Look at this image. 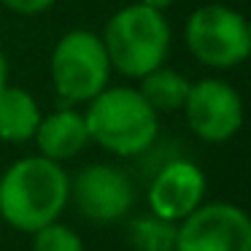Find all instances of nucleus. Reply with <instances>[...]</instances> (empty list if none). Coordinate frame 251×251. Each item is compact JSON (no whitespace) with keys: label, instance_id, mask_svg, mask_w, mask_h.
I'll return each instance as SVG.
<instances>
[{"label":"nucleus","instance_id":"nucleus-1","mask_svg":"<svg viewBox=\"0 0 251 251\" xmlns=\"http://www.w3.org/2000/svg\"><path fill=\"white\" fill-rule=\"evenodd\" d=\"M71 176L60 162L41 157H22L0 176V216L19 232H30L57 222L68 205Z\"/></svg>","mask_w":251,"mask_h":251},{"label":"nucleus","instance_id":"nucleus-2","mask_svg":"<svg viewBox=\"0 0 251 251\" xmlns=\"http://www.w3.org/2000/svg\"><path fill=\"white\" fill-rule=\"evenodd\" d=\"M89 141L116 157H135L154 143L159 114L141 98L135 87H105L84 111Z\"/></svg>","mask_w":251,"mask_h":251},{"label":"nucleus","instance_id":"nucleus-3","mask_svg":"<svg viewBox=\"0 0 251 251\" xmlns=\"http://www.w3.org/2000/svg\"><path fill=\"white\" fill-rule=\"evenodd\" d=\"M100 38L111 60V71L141 78L165 65L170 51V25L165 11L149 8L143 3H130L105 22Z\"/></svg>","mask_w":251,"mask_h":251},{"label":"nucleus","instance_id":"nucleus-4","mask_svg":"<svg viewBox=\"0 0 251 251\" xmlns=\"http://www.w3.org/2000/svg\"><path fill=\"white\" fill-rule=\"evenodd\" d=\"M111 78L103 38L92 30H68L51 51V84L62 105L73 108L98 98Z\"/></svg>","mask_w":251,"mask_h":251},{"label":"nucleus","instance_id":"nucleus-5","mask_svg":"<svg viewBox=\"0 0 251 251\" xmlns=\"http://www.w3.org/2000/svg\"><path fill=\"white\" fill-rule=\"evenodd\" d=\"M186 46L200 65L229 71L249 60L251 27L246 17L224 3H205L195 8L184 30Z\"/></svg>","mask_w":251,"mask_h":251},{"label":"nucleus","instance_id":"nucleus-6","mask_svg":"<svg viewBox=\"0 0 251 251\" xmlns=\"http://www.w3.org/2000/svg\"><path fill=\"white\" fill-rule=\"evenodd\" d=\"M173 251H251V219L232 202H202L178 222Z\"/></svg>","mask_w":251,"mask_h":251},{"label":"nucleus","instance_id":"nucleus-7","mask_svg":"<svg viewBox=\"0 0 251 251\" xmlns=\"http://www.w3.org/2000/svg\"><path fill=\"white\" fill-rule=\"evenodd\" d=\"M68 202H73L89 222L114 224L130 213L135 202V186L122 168L87 165L68 181Z\"/></svg>","mask_w":251,"mask_h":251},{"label":"nucleus","instance_id":"nucleus-8","mask_svg":"<svg viewBox=\"0 0 251 251\" xmlns=\"http://www.w3.org/2000/svg\"><path fill=\"white\" fill-rule=\"evenodd\" d=\"M181 111L189 130L205 143H224L243 127V100L238 89L222 78L195 81Z\"/></svg>","mask_w":251,"mask_h":251},{"label":"nucleus","instance_id":"nucleus-9","mask_svg":"<svg viewBox=\"0 0 251 251\" xmlns=\"http://www.w3.org/2000/svg\"><path fill=\"white\" fill-rule=\"evenodd\" d=\"M205 200V173L195 162L173 159L149 186V208L154 216L178 224Z\"/></svg>","mask_w":251,"mask_h":251},{"label":"nucleus","instance_id":"nucleus-10","mask_svg":"<svg viewBox=\"0 0 251 251\" xmlns=\"http://www.w3.org/2000/svg\"><path fill=\"white\" fill-rule=\"evenodd\" d=\"M33 138L38 143L41 157L51 159V162L73 159L89 143L84 114H78L76 108H68V105H60L57 111L41 116Z\"/></svg>","mask_w":251,"mask_h":251},{"label":"nucleus","instance_id":"nucleus-11","mask_svg":"<svg viewBox=\"0 0 251 251\" xmlns=\"http://www.w3.org/2000/svg\"><path fill=\"white\" fill-rule=\"evenodd\" d=\"M41 108L35 98L22 87H6L0 89V141L6 143H25L33 141L41 122Z\"/></svg>","mask_w":251,"mask_h":251},{"label":"nucleus","instance_id":"nucleus-12","mask_svg":"<svg viewBox=\"0 0 251 251\" xmlns=\"http://www.w3.org/2000/svg\"><path fill=\"white\" fill-rule=\"evenodd\" d=\"M189 87H192V81L184 73L159 65V68H154L151 73L141 76V87H135V89L141 92V98L151 105L154 114H173V111L184 108Z\"/></svg>","mask_w":251,"mask_h":251},{"label":"nucleus","instance_id":"nucleus-13","mask_svg":"<svg viewBox=\"0 0 251 251\" xmlns=\"http://www.w3.org/2000/svg\"><path fill=\"white\" fill-rule=\"evenodd\" d=\"M176 222L159 219L154 213L138 216L127 224V243L132 251H173L176 249Z\"/></svg>","mask_w":251,"mask_h":251},{"label":"nucleus","instance_id":"nucleus-14","mask_svg":"<svg viewBox=\"0 0 251 251\" xmlns=\"http://www.w3.org/2000/svg\"><path fill=\"white\" fill-rule=\"evenodd\" d=\"M33 251H84V240L71 227L51 222L33 232Z\"/></svg>","mask_w":251,"mask_h":251},{"label":"nucleus","instance_id":"nucleus-15","mask_svg":"<svg viewBox=\"0 0 251 251\" xmlns=\"http://www.w3.org/2000/svg\"><path fill=\"white\" fill-rule=\"evenodd\" d=\"M8 11L19 14V17H35V14H44L54 6L57 0H0Z\"/></svg>","mask_w":251,"mask_h":251},{"label":"nucleus","instance_id":"nucleus-16","mask_svg":"<svg viewBox=\"0 0 251 251\" xmlns=\"http://www.w3.org/2000/svg\"><path fill=\"white\" fill-rule=\"evenodd\" d=\"M138 3H143V6H149V8H157V11H165V8L173 6L176 0H138Z\"/></svg>","mask_w":251,"mask_h":251},{"label":"nucleus","instance_id":"nucleus-17","mask_svg":"<svg viewBox=\"0 0 251 251\" xmlns=\"http://www.w3.org/2000/svg\"><path fill=\"white\" fill-rule=\"evenodd\" d=\"M8 84V60H6V54L0 51V89Z\"/></svg>","mask_w":251,"mask_h":251}]
</instances>
